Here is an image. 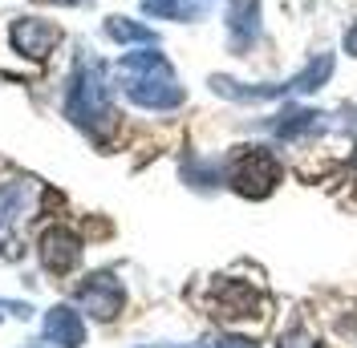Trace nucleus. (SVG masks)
<instances>
[{
    "instance_id": "nucleus-23",
    "label": "nucleus",
    "mask_w": 357,
    "mask_h": 348,
    "mask_svg": "<svg viewBox=\"0 0 357 348\" xmlns=\"http://www.w3.org/2000/svg\"><path fill=\"white\" fill-rule=\"evenodd\" d=\"M0 320H4V316H0Z\"/></svg>"
},
{
    "instance_id": "nucleus-3",
    "label": "nucleus",
    "mask_w": 357,
    "mask_h": 348,
    "mask_svg": "<svg viewBox=\"0 0 357 348\" xmlns=\"http://www.w3.org/2000/svg\"><path fill=\"white\" fill-rule=\"evenodd\" d=\"M280 182V162L264 146H240L227 158V187L244 198H264Z\"/></svg>"
},
{
    "instance_id": "nucleus-22",
    "label": "nucleus",
    "mask_w": 357,
    "mask_h": 348,
    "mask_svg": "<svg viewBox=\"0 0 357 348\" xmlns=\"http://www.w3.org/2000/svg\"><path fill=\"white\" fill-rule=\"evenodd\" d=\"M138 348H158V345H138Z\"/></svg>"
},
{
    "instance_id": "nucleus-1",
    "label": "nucleus",
    "mask_w": 357,
    "mask_h": 348,
    "mask_svg": "<svg viewBox=\"0 0 357 348\" xmlns=\"http://www.w3.org/2000/svg\"><path fill=\"white\" fill-rule=\"evenodd\" d=\"M114 69H118L122 93H126L138 109L167 113V109H178L183 102H187V93H183V86H178L171 61L158 53L155 45L134 49V53H122Z\"/></svg>"
},
{
    "instance_id": "nucleus-11",
    "label": "nucleus",
    "mask_w": 357,
    "mask_h": 348,
    "mask_svg": "<svg viewBox=\"0 0 357 348\" xmlns=\"http://www.w3.org/2000/svg\"><path fill=\"white\" fill-rule=\"evenodd\" d=\"M142 13L155 17V21H178V24H191L207 17L203 0H142Z\"/></svg>"
},
{
    "instance_id": "nucleus-21",
    "label": "nucleus",
    "mask_w": 357,
    "mask_h": 348,
    "mask_svg": "<svg viewBox=\"0 0 357 348\" xmlns=\"http://www.w3.org/2000/svg\"><path fill=\"white\" fill-rule=\"evenodd\" d=\"M45 345V336H41V340H29V345H21V348H41Z\"/></svg>"
},
{
    "instance_id": "nucleus-18",
    "label": "nucleus",
    "mask_w": 357,
    "mask_h": 348,
    "mask_svg": "<svg viewBox=\"0 0 357 348\" xmlns=\"http://www.w3.org/2000/svg\"><path fill=\"white\" fill-rule=\"evenodd\" d=\"M276 348H321V345H312L305 332H289V336H280V345Z\"/></svg>"
},
{
    "instance_id": "nucleus-9",
    "label": "nucleus",
    "mask_w": 357,
    "mask_h": 348,
    "mask_svg": "<svg viewBox=\"0 0 357 348\" xmlns=\"http://www.w3.org/2000/svg\"><path fill=\"white\" fill-rule=\"evenodd\" d=\"M260 37V0H231L227 8V41L236 53H248Z\"/></svg>"
},
{
    "instance_id": "nucleus-7",
    "label": "nucleus",
    "mask_w": 357,
    "mask_h": 348,
    "mask_svg": "<svg viewBox=\"0 0 357 348\" xmlns=\"http://www.w3.org/2000/svg\"><path fill=\"white\" fill-rule=\"evenodd\" d=\"M45 345L49 348L86 345V316L77 312V304H53L45 312Z\"/></svg>"
},
{
    "instance_id": "nucleus-4",
    "label": "nucleus",
    "mask_w": 357,
    "mask_h": 348,
    "mask_svg": "<svg viewBox=\"0 0 357 348\" xmlns=\"http://www.w3.org/2000/svg\"><path fill=\"white\" fill-rule=\"evenodd\" d=\"M73 304L82 316H93V320H114L122 304H126V287L114 271H89L86 280L73 287Z\"/></svg>"
},
{
    "instance_id": "nucleus-20",
    "label": "nucleus",
    "mask_w": 357,
    "mask_h": 348,
    "mask_svg": "<svg viewBox=\"0 0 357 348\" xmlns=\"http://www.w3.org/2000/svg\"><path fill=\"white\" fill-rule=\"evenodd\" d=\"M45 4H57V8H77V4H89V0H45Z\"/></svg>"
},
{
    "instance_id": "nucleus-8",
    "label": "nucleus",
    "mask_w": 357,
    "mask_h": 348,
    "mask_svg": "<svg viewBox=\"0 0 357 348\" xmlns=\"http://www.w3.org/2000/svg\"><path fill=\"white\" fill-rule=\"evenodd\" d=\"M37 198V182L33 178H4L0 182V235L13 231L21 219H29Z\"/></svg>"
},
{
    "instance_id": "nucleus-14",
    "label": "nucleus",
    "mask_w": 357,
    "mask_h": 348,
    "mask_svg": "<svg viewBox=\"0 0 357 348\" xmlns=\"http://www.w3.org/2000/svg\"><path fill=\"white\" fill-rule=\"evenodd\" d=\"M256 308H260V296L256 292H248L240 283H220V316H256Z\"/></svg>"
},
{
    "instance_id": "nucleus-17",
    "label": "nucleus",
    "mask_w": 357,
    "mask_h": 348,
    "mask_svg": "<svg viewBox=\"0 0 357 348\" xmlns=\"http://www.w3.org/2000/svg\"><path fill=\"white\" fill-rule=\"evenodd\" d=\"M207 348H260V345H252L248 336H211Z\"/></svg>"
},
{
    "instance_id": "nucleus-16",
    "label": "nucleus",
    "mask_w": 357,
    "mask_h": 348,
    "mask_svg": "<svg viewBox=\"0 0 357 348\" xmlns=\"http://www.w3.org/2000/svg\"><path fill=\"white\" fill-rule=\"evenodd\" d=\"M0 312H8V316H17V320H33V316H37V308L29 304V300H0Z\"/></svg>"
},
{
    "instance_id": "nucleus-19",
    "label": "nucleus",
    "mask_w": 357,
    "mask_h": 348,
    "mask_svg": "<svg viewBox=\"0 0 357 348\" xmlns=\"http://www.w3.org/2000/svg\"><path fill=\"white\" fill-rule=\"evenodd\" d=\"M345 53H354V57H357V24L345 33Z\"/></svg>"
},
{
    "instance_id": "nucleus-6",
    "label": "nucleus",
    "mask_w": 357,
    "mask_h": 348,
    "mask_svg": "<svg viewBox=\"0 0 357 348\" xmlns=\"http://www.w3.org/2000/svg\"><path fill=\"white\" fill-rule=\"evenodd\" d=\"M37 255H41V267L49 276H66L82 263V239L69 227H49L37 239Z\"/></svg>"
},
{
    "instance_id": "nucleus-13",
    "label": "nucleus",
    "mask_w": 357,
    "mask_h": 348,
    "mask_svg": "<svg viewBox=\"0 0 357 348\" xmlns=\"http://www.w3.org/2000/svg\"><path fill=\"white\" fill-rule=\"evenodd\" d=\"M102 33H106L114 45H155V41H158L155 29H146V24L130 21V17H106Z\"/></svg>"
},
{
    "instance_id": "nucleus-15",
    "label": "nucleus",
    "mask_w": 357,
    "mask_h": 348,
    "mask_svg": "<svg viewBox=\"0 0 357 348\" xmlns=\"http://www.w3.org/2000/svg\"><path fill=\"white\" fill-rule=\"evenodd\" d=\"M183 178H187L191 187H220V182H223V171L215 166V162H203V158L195 162V158H191V162L183 166Z\"/></svg>"
},
{
    "instance_id": "nucleus-2",
    "label": "nucleus",
    "mask_w": 357,
    "mask_h": 348,
    "mask_svg": "<svg viewBox=\"0 0 357 348\" xmlns=\"http://www.w3.org/2000/svg\"><path fill=\"white\" fill-rule=\"evenodd\" d=\"M66 118L77 126V130H86L89 138H106L114 130V122H118V113H114V102H110V81H106V65L102 61H93V57H82L73 73H69L66 81Z\"/></svg>"
},
{
    "instance_id": "nucleus-10",
    "label": "nucleus",
    "mask_w": 357,
    "mask_h": 348,
    "mask_svg": "<svg viewBox=\"0 0 357 348\" xmlns=\"http://www.w3.org/2000/svg\"><path fill=\"white\" fill-rule=\"evenodd\" d=\"M325 130V113L321 109H305V106H289L284 113L272 118V134L284 138V142H296V138H317Z\"/></svg>"
},
{
    "instance_id": "nucleus-5",
    "label": "nucleus",
    "mask_w": 357,
    "mask_h": 348,
    "mask_svg": "<svg viewBox=\"0 0 357 348\" xmlns=\"http://www.w3.org/2000/svg\"><path fill=\"white\" fill-rule=\"evenodd\" d=\"M61 24L45 21V17H37V13H24V17H13V24H8V45L21 53V57H29V61H45L57 45H61Z\"/></svg>"
},
{
    "instance_id": "nucleus-12",
    "label": "nucleus",
    "mask_w": 357,
    "mask_h": 348,
    "mask_svg": "<svg viewBox=\"0 0 357 348\" xmlns=\"http://www.w3.org/2000/svg\"><path fill=\"white\" fill-rule=\"evenodd\" d=\"M329 77H333V53H321L284 86H289V93H317L321 86H329Z\"/></svg>"
}]
</instances>
